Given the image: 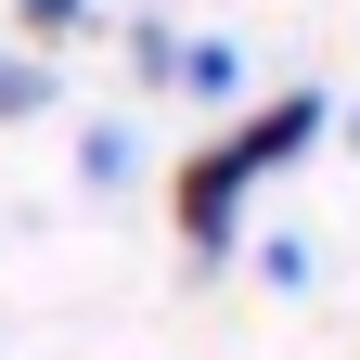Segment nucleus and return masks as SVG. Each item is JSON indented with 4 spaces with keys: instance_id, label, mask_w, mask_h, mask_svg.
<instances>
[{
    "instance_id": "obj_1",
    "label": "nucleus",
    "mask_w": 360,
    "mask_h": 360,
    "mask_svg": "<svg viewBox=\"0 0 360 360\" xmlns=\"http://www.w3.org/2000/svg\"><path fill=\"white\" fill-rule=\"evenodd\" d=\"M322 129H335V103H322V90H283V103H257L245 129H219V142L180 167V245H193V257H219V245L245 232V193H257L270 167H296Z\"/></svg>"
},
{
    "instance_id": "obj_2",
    "label": "nucleus",
    "mask_w": 360,
    "mask_h": 360,
    "mask_svg": "<svg viewBox=\"0 0 360 360\" xmlns=\"http://www.w3.org/2000/svg\"><path fill=\"white\" fill-rule=\"evenodd\" d=\"M167 77L193 90V103H232V77H245V65H232V39H180V52H167Z\"/></svg>"
},
{
    "instance_id": "obj_3",
    "label": "nucleus",
    "mask_w": 360,
    "mask_h": 360,
    "mask_svg": "<svg viewBox=\"0 0 360 360\" xmlns=\"http://www.w3.org/2000/svg\"><path fill=\"white\" fill-rule=\"evenodd\" d=\"M39 103H52V65H39V52H0V129L39 116Z\"/></svg>"
},
{
    "instance_id": "obj_4",
    "label": "nucleus",
    "mask_w": 360,
    "mask_h": 360,
    "mask_svg": "<svg viewBox=\"0 0 360 360\" xmlns=\"http://www.w3.org/2000/svg\"><path fill=\"white\" fill-rule=\"evenodd\" d=\"M13 13H26V39H77V26H90V0H13Z\"/></svg>"
},
{
    "instance_id": "obj_5",
    "label": "nucleus",
    "mask_w": 360,
    "mask_h": 360,
    "mask_svg": "<svg viewBox=\"0 0 360 360\" xmlns=\"http://www.w3.org/2000/svg\"><path fill=\"white\" fill-rule=\"evenodd\" d=\"M77 180H129V129H90V142H77Z\"/></svg>"
}]
</instances>
